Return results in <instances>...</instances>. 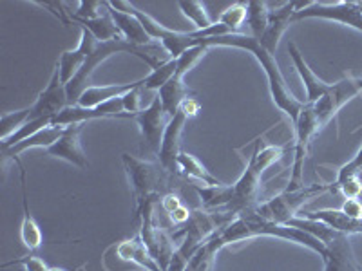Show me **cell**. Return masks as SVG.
Returning a JSON list of instances; mask_svg holds the SVG:
<instances>
[{
    "instance_id": "8",
    "label": "cell",
    "mask_w": 362,
    "mask_h": 271,
    "mask_svg": "<svg viewBox=\"0 0 362 271\" xmlns=\"http://www.w3.org/2000/svg\"><path fill=\"white\" fill-rule=\"evenodd\" d=\"M321 124L317 119L315 111H313L312 103H305V107L300 111L299 118L293 124V132H296V152H293V164H292V176H290L288 188H297L303 185V170H305L306 154L312 140L315 134L321 131Z\"/></svg>"
},
{
    "instance_id": "32",
    "label": "cell",
    "mask_w": 362,
    "mask_h": 271,
    "mask_svg": "<svg viewBox=\"0 0 362 271\" xmlns=\"http://www.w3.org/2000/svg\"><path fill=\"white\" fill-rule=\"evenodd\" d=\"M176 60H167L165 64H161L160 67H156V69L151 71V74L148 76H145L144 78V90H160L161 87L165 85V83H169L170 80L176 76Z\"/></svg>"
},
{
    "instance_id": "13",
    "label": "cell",
    "mask_w": 362,
    "mask_h": 271,
    "mask_svg": "<svg viewBox=\"0 0 362 271\" xmlns=\"http://www.w3.org/2000/svg\"><path fill=\"white\" fill-rule=\"evenodd\" d=\"M66 107H69L67 89L62 80H60V71H58V67H54L49 83L45 85L44 90H40V95L37 96V102L31 105L29 119L54 118L58 112H62Z\"/></svg>"
},
{
    "instance_id": "24",
    "label": "cell",
    "mask_w": 362,
    "mask_h": 271,
    "mask_svg": "<svg viewBox=\"0 0 362 271\" xmlns=\"http://www.w3.org/2000/svg\"><path fill=\"white\" fill-rule=\"evenodd\" d=\"M305 217L313 219V221H321L328 224L329 228H334L337 234L342 235H361L362 234V219H354L350 215H346L342 210L335 208H322L315 210V212H308Z\"/></svg>"
},
{
    "instance_id": "46",
    "label": "cell",
    "mask_w": 362,
    "mask_h": 271,
    "mask_svg": "<svg viewBox=\"0 0 362 271\" xmlns=\"http://www.w3.org/2000/svg\"><path fill=\"white\" fill-rule=\"evenodd\" d=\"M49 271H66V270H62V267H49Z\"/></svg>"
},
{
    "instance_id": "11",
    "label": "cell",
    "mask_w": 362,
    "mask_h": 271,
    "mask_svg": "<svg viewBox=\"0 0 362 271\" xmlns=\"http://www.w3.org/2000/svg\"><path fill=\"white\" fill-rule=\"evenodd\" d=\"M105 118H127L132 119L131 114L125 112L124 96L109 100L98 107H80V105H69L62 112H58L53 118L54 127H69V125H83L93 119Z\"/></svg>"
},
{
    "instance_id": "43",
    "label": "cell",
    "mask_w": 362,
    "mask_h": 271,
    "mask_svg": "<svg viewBox=\"0 0 362 271\" xmlns=\"http://www.w3.org/2000/svg\"><path fill=\"white\" fill-rule=\"evenodd\" d=\"M160 206H161V210H163L165 214L170 215L174 212V210L180 208V206H181L180 195H177V193H174V192L165 193L163 198L160 199Z\"/></svg>"
},
{
    "instance_id": "34",
    "label": "cell",
    "mask_w": 362,
    "mask_h": 271,
    "mask_svg": "<svg viewBox=\"0 0 362 271\" xmlns=\"http://www.w3.org/2000/svg\"><path fill=\"white\" fill-rule=\"evenodd\" d=\"M219 24L223 28L228 29V33H239L241 25L247 24V4L243 2H235L230 8H226L225 11L219 15L218 18Z\"/></svg>"
},
{
    "instance_id": "28",
    "label": "cell",
    "mask_w": 362,
    "mask_h": 271,
    "mask_svg": "<svg viewBox=\"0 0 362 271\" xmlns=\"http://www.w3.org/2000/svg\"><path fill=\"white\" fill-rule=\"evenodd\" d=\"M156 96L160 98L165 114L169 116V118H173V116L180 111L181 103L189 98V89H187V85L183 83V80L174 76L169 83H165V85L158 90Z\"/></svg>"
},
{
    "instance_id": "42",
    "label": "cell",
    "mask_w": 362,
    "mask_h": 271,
    "mask_svg": "<svg viewBox=\"0 0 362 271\" xmlns=\"http://www.w3.org/2000/svg\"><path fill=\"white\" fill-rule=\"evenodd\" d=\"M11 264H21V266L24 267V271H49V266H47L40 257H37V255H28L24 259L15 260V263Z\"/></svg>"
},
{
    "instance_id": "25",
    "label": "cell",
    "mask_w": 362,
    "mask_h": 271,
    "mask_svg": "<svg viewBox=\"0 0 362 271\" xmlns=\"http://www.w3.org/2000/svg\"><path fill=\"white\" fill-rule=\"evenodd\" d=\"M116 253H118V257L122 260L138 264L145 271H163L160 264L154 260L153 255L148 253L147 246L144 244L140 235H136V237L129 239V241H124V243L116 248Z\"/></svg>"
},
{
    "instance_id": "1",
    "label": "cell",
    "mask_w": 362,
    "mask_h": 271,
    "mask_svg": "<svg viewBox=\"0 0 362 271\" xmlns=\"http://www.w3.org/2000/svg\"><path fill=\"white\" fill-rule=\"evenodd\" d=\"M203 45H206V47H218V45L219 47H238V49L248 51L259 62L261 69L267 74L272 102L276 103V107L292 121V125L296 124L306 102H300L299 98H296V95L286 85V80H284L283 73H281L276 54L268 53L257 38L245 33H232L216 38H206V40H203Z\"/></svg>"
},
{
    "instance_id": "22",
    "label": "cell",
    "mask_w": 362,
    "mask_h": 271,
    "mask_svg": "<svg viewBox=\"0 0 362 271\" xmlns=\"http://www.w3.org/2000/svg\"><path fill=\"white\" fill-rule=\"evenodd\" d=\"M64 128L66 127H54V125H51V127H45L42 128V131H38L37 134L29 136L28 140L21 141V143L15 145V147L0 148V150H2V164L8 163L9 159L18 163V161H21L18 156H21L22 152H25V150H29V148H49L51 145L64 134Z\"/></svg>"
},
{
    "instance_id": "4",
    "label": "cell",
    "mask_w": 362,
    "mask_h": 271,
    "mask_svg": "<svg viewBox=\"0 0 362 271\" xmlns=\"http://www.w3.org/2000/svg\"><path fill=\"white\" fill-rule=\"evenodd\" d=\"M125 174H127L129 185L134 198V219L140 221L145 205L153 199H161L165 193H169V174L161 167L160 161L141 159V157L122 154Z\"/></svg>"
},
{
    "instance_id": "36",
    "label": "cell",
    "mask_w": 362,
    "mask_h": 271,
    "mask_svg": "<svg viewBox=\"0 0 362 271\" xmlns=\"http://www.w3.org/2000/svg\"><path fill=\"white\" fill-rule=\"evenodd\" d=\"M335 190L344 195L346 199H361L362 195V179L361 176H351L344 177L341 181H334Z\"/></svg>"
},
{
    "instance_id": "20",
    "label": "cell",
    "mask_w": 362,
    "mask_h": 271,
    "mask_svg": "<svg viewBox=\"0 0 362 271\" xmlns=\"http://www.w3.org/2000/svg\"><path fill=\"white\" fill-rule=\"evenodd\" d=\"M325 271H362L351 250L350 237L339 234L332 243L326 244Z\"/></svg>"
},
{
    "instance_id": "44",
    "label": "cell",
    "mask_w": 362,
    "mask_h": 271,
    "mask_svg": "<svg viewBox=\"0 0 362 271\" xmlns=\"http://www.w3.org/2000/svg\"><path fill=\"white\" fill-rule=\"evenodd\" d=\"M342 212L354 219H362V201L361 199H346L342 203Z\"/></svg>"
},
{
    "instance_id": "31",
    "label": "cell",
    "mask_w": 362,
    "mask_h": 271,
    "mask_svg": "<svg viewBox=\"0 0 362 271\" xmlns=\"http://www.w3.org/2000/svg\"><path fill=\"white\" fill-rule=\"evenodd\" d=\"M177 8L181 9L183 17L192 22L194 31H203V29H209L210 25L214 24V22L210 20L203 2H198V0H181V2H177Z\"/></svg>"
},
{
    "instance_id": "19",
    "label": "cell",
    "mask_w": 362,
    "mask_h": 271,
    "mask_svg": "<svg viewBox=\"0 0 362 271\" xmlns=\"http://www.w3.org/2000/svg\"><path fill=\"white\" fill-rule=\"evenodd\" d=\"M105 6H107L109 15H111L112 22L116 24L119 35H122V38L125 42H129L132 45H138V47H147V45L154 44L153 38L148 37V33L145 31L144 24L138 20V17H134L132 13L119 11L111 2H105Z\"/></svg>"
},
{
    "instance_id": "38",
    "label": "cell",
    "mask_w": 362,
    "mask_h": 271,
    "mask_svg": "<svg viewBox=\"0 0 362 271\" xmlns=\"http://www.w3.org/2000/svg\"><path fill=\"white\" fill-rule=\"evenodd\" d=\"M214 235H212V237L206 241L205 246H203V260L199 263L198 270L196 271H212L214 270V263H216V257H218V251H221L218 248V244H216Z\"/></svg>"
},
{
    "instance_id": "39",
    "label": "cell",
    "mask_w": 362,
    "mask_h": 271,
    "mask_svg": "<svg viewBox=\"0 0 362 271\" xmlns=\"http://www.w3.org/2000/svg\"><path fill=\"white\" fill-rule=\"evenodd\" d=\"M141 85H144V83H141ZM141 85L134 87V89L129 90L127 95L124 96L125 112L131 114L132 119H134V116L138 114V112L144 111V109H141V95H144V87Z\"/></svg>"
},
{
    "instance_id": "3",
    "label": "cell",
    "mask_w": 362,
    "mask_h": 271,
    "mask_svg": "<svg viewBox=\"0 0 362 271\" xmlns=\"http://www.w3.org/2000/svg\"><path fill=\"white\" fill-rule=\"evenodd\" d=\"M283 156L284 147H277V145L255 147L243 174L232 185V201L230 205L226 206V214H230L232 217H238V215L250 212L257 206L263 174L267 172V169H270L272 164L283 159Z\"/></svg>"
},
{
    "instance_id": "12",
    "label": "cell",
    "mask_w": 362,
    "mask_h": 271,
    "mask_svg": "<svg viewBox=\"0 0 362 271\" xmlns=\"http://www.w3.org/2000/svg\"><path fill=\"white\" fill-rule=\"evenodd\" d=\"M357 95H361L357 78H344L337 83H332L328 92L322 98L317 100L315 103H312V107L315 111V116L319 119L321 127L329 124L337 116V112L344 107L346 103L354 100Z\"/></svg>"
},
{
    "instance_id": "37",
    "label": "cell",
    "mask_w": 362,
    "mask_h": 271,
    "mask_svg": "<svg viewBox=\"0 0 362 271\" xmlns=\"http://www.w3.org/2000/svg\"><path fill=\"white\" fill-rule=\"evenodd\" d=\"M102 9H105V2H98V0H82L78 2V9L71 18H82V20H90L102 15Z\"/></svg>"
},
{
    "instance_id": "21",
    "label": "cell",
    "mask_w": 362,
    "mask_h": 271,
    "mask_svg": "<svg viewBox=\"0 0 362 271\" xmlns=\"http://www.w3.org/2000/svg\"><path fill=\"white\" fill-rule=\"evenodd\" d=\"M18 169H21V188H22V210H24V215H22L21 222V239L22 244L28 248L29 251H37L38 248L44 243V235H42L40 226L35 221V217L31 215V210H29V199H28V186H25V170L24 164L18 161Z\"/></svg>"
},
{
    "instance_id": "41",
    "label": "cell",
    "mask_w": 362,
    "mask_h": 271,
    "mask_svg": "<svg viewBox=\"0 0 362 271\" xmlns=\"http://www.w3.org/2000/svg\"><path fill=\"white\" fill-rule=\"evenodd\" d=\"M33 4L42 9H47V11H49L54 18H58V20L62 22L64 25H69L71 22H73L64 2H33Z\"/></svg>"
},
{
    "instance_id": "17",
    "label": "cell",
    "mask_w": 362,
    "mask_h": 271,
    "mask_svg": "<svg viewBox=\"0 0 362 271\" xmlns=\"http://www.w3.org/2000/svg\"><path fill=\"white\" fill-rule=\"evenodd\" d=\"M96 38L87 31V29H82V37H80V44L76 49L71 51H64L58 58L57 67L60 71V80H62L64 85H69L73 82V78L76 74L82 71L83 64H86L87 56H89V51L95 44Z\"/></svg>"
},
{
    "instance_id": "16",
    "label": "cell",
    "mask_w": 362,
    "mask_h": 271,
    "mask_svg": "<svg viewBox=\"0 0 362 271\" xmlns=\"http://www.w3.org/2000/svg\"><path fill=\"white\" fill-rule=\"evenodd\" d=\"M296 13V2H283V4H277L276 9H270L267 29H264V33L261 35V38H257L259 44L263 45L268 53L276 54L279 40L283 38V35L286 33V29L290 28V24H293Z\"/></svg>"
},
{
    "instance_id": "14",
    "label": "cell",
    "mask_w": 362,
    "mask_h": 271,
    "mask_svg": "<svg viewBox=\"0 0 362 271\" xmlns=\"http://www.w3.org/2000/svg\"><path fill=\"white\" fill-rule=\"evenodd\" d=\"M82 128L83 125H69V127L64 128V134L49 148H45L47 156L54 157V159L66 161V163L73 164V167H78L82 170L89 169V159H87L86 152H83L82 141H80Z\"/></svg>"
},
{
    "instance_id": "18",
    "label": "cell",
    "mask_w": 362,
    "mask_h": 271,
    "mask_svg": "<svg viewBox=\"0 0 362 271\" xmlns=\"http://www.w3.org/2000/svg\"><path fill=\"white\" fill-rule=\"evenodd\" d=\"M288 53L290 58H292L293 67H296L297 74H299L300 82H303V85H305L306 89V103H315L317 100L322 98V96L328 92L332 83L322 82V80L310 69L308 62H306L305 56L300 54L299 47H297L293 42H288Z\"/></svg>"
},
{
    "instance_id": "29",
    "label": "cell",
    "mask_w": 362,
    "mask_h": 271,
    "mask_svg": "<svg viewBox=\"0 0 362 271\" xmlns=\"http://www.w3.org/2000/svg\"><path fill=\"white\" fill-rule=\"evenodd\" d=\"M194 190L202 199V206L206 212H225L232 201V185L221 186H199L194 185Z\"/></svg>"
},
{
    "instance_id": "35",
    "label": "cell",
    "mask_w": 362,
    "mask_h": 271,
    "mask_svg": "<svg viewBox=\"0 0 362 271\" xmlns=\"http://www.w3.org/2000/svg\"><path fill=\"white\" fill-rule=\"evenodd\" d=\"M209 49L210 47H206V45H194V47H190V49H187L185 53L181 54V56L176 60L177 64L176 78L180 80L185 78V74L189 73L190 69H194V67L198 66L199 60L209 53Z\"/></svg>"
},
{
    "instance_id": "40",
    "label": "cell",
    "mask_w": 362,
    "mask_h": 271,
    "mask_svg": "<svg viewBox=\"0 0 362 271\" xmlns=\"http://www.w3.org/2000/svg\"><path fill=\"white\" fill-rule=\"evenodd\" d=\"M361 172H362V145L357 150V154H355L348 163L342 164L341 169H339L335 181H341L344 179V177H351V176H361Z\"/></svg>"
},
{
    "instance_id": "23",
    "label": "cell",
    "mask_w": 362,
    "mask_h": 271,
    "mask_svg": "<svg viewBox=\"0 0 362 271\" xmlns=\"http://www.w3.org/2000/svg\"><path fill=\"white\" fill-rule=\"evenodd\" d=\"M144 78L138 80V82L132 83H112V85H89L82 95H80L78 103L80 107H98L102 103L109 102V100L119 98V96H125L129 90H132L134 87L141 85Z\"/></svg>"
},
{
    "instance_id": "47",
    "label": "cell",
    "mask_w": 362,
    "mask_h": 271,
    "mask_svg": "<svg viewBox=\"0 0 362 271\" xmlns=\"http://www.w3.org/2000/svg\"><path fill=\"white\" fill-rule=\"evenodd\" d=\"M357 83H358V89H361V92H362V78H357Z\"/></svg>"
},
{
    "instance_id": "26",
    "label": "cell",
    "mask_w": 362,
    "mask_h": 271,
    "mask_svg": "<svg viewBox=\"0 0 362 271\" xmlns=\"http://www.w3.org/2000/svg\"><path fill=\"white\" fill-rule=\"evenodd\" d=\"M177 172L181 176H185L187 179L190 181H196V183H202L203 186H221L225 185L223 181H219L218 177H214L209 170L199 163L192 154L189 152H183L181 150L180 157H177Z\"/></svg>"
},
{
    "instance_id": "30",
    "label": "cell",
    "mask_w": 362,
    "mask_h": 271,
    "mask_svg": "<svg viewBox=\"0 0 362 271\" xmlns=\"http://www.w3.org/2000/svg\"><path fill=\"white\" fill-rule=\"evenodd\" d=\"M268 17H270V4L268 2H259V0L247 2V25L250 29L248 35L254 38H261L268 25Z\"/></svg>"
},
{
    "instance_id": "27",
    "label": "cell",
    "mask_w": 362,
    "mask_h": 271,
    "mask_svg": "<svg viewBox=\"0 0 362 271\" xmlns=\"http://www.w3.org/2000/svg\"><path fill=\"white\" fill-rule=\"evenodd\" d=\"M73 22L80 24V28L87 29L93 37L98 42H111V40H119L122 35H119L118 28L112 22L111 15L107 11V6H105V11L96 18H90V20H82V18H71Z\"/></svg>"
},
{
    "instance_id": "2",
    "label": "cell",
    "mask_w": 362,
    "mask_h": 271,
    "mask_svg": "<svg viewBox=\"0 0 362 271\" xmlns=\"http://www.w3.org/2000/svg\"><path fill=\"white\" fill-rule=\"evenodd\" d=\"M255 237H276L288 241V243H296L299 246L308 248L310 251L317 253L321 259L326 257V246L315 239L313 235L306 234V231L299 230V228H292L288 224H277V222L267 221V219L259 217L254 210L245 212V214L238 215L232 219L225 228L214 235V241L218 244L219 250L230 246L235 243H243V241H250Z\"/></svg>"
},
{
    "instance_id": "33",
    "label": "cell",
    "mask_w": 362,
    "mask_h": 271,
    "mask_svg": "<svg viewBox=\"0 0 362 271\" xmlns=\"http://www.w3.org/2000/svg\"><path fill=\"white\" fill-rule=\"evenodd\" d=\"M31 116V107L21 109L15 112H2L0 116V141L8 140L9 136H13L21 127H24L29 121Z\"/></svg>"
},
{
    "instance_id": "7",
    "label": "cell",
    "mask_w": 362,
    "mask_h": 271,
    "mask_svg": "<svg viewBox=\"0 0 362 271\" xmlns=\"http://www.w3.org/2000/svg\"><path fill=\"white\" fill-rule=\"evenodd\" d=\"M160 199H153V201H148L145 205L144 212L140 215V237L144 241V244L147 246L148 253L153 255L154 260L161 266V270L167 271L169 267L170 259H173L174 248L173 239L167 235V231L161 228L160 222L156 221V214H154V210H156V205Z\"/></svg>"
},
{
    "instance_id": "15",
    "label": "cell",
    "mask_w": 362,
    "mask_h": 271,
    "mask_svg": "<svg viewBox=\"0 0 362 271\" xmlns=\"http://www.w3.org/2000/svg\"><path fill=\"white\" fill-rule=\"evenodd\" d=\"M187 119H189V114H187L183 109H180V111L170 118L169 125L165 128L163 140H161L158 161H160L161 167H163L169 174H173V176L177 172V157H180L181 154V134H183Z\"/></svg>"
},
{
    "instance_id": "9",
    "label": "cell",
    "mask_w": 362,
    "mask_h": 271,
    "mask_svg": "<svg viewBox=\"0 0 362 271\" xmlns=\"http://www.w3.org/2000/svg\"><path fill=\"white\" fill-rule=\"evenodd\" d=\"M303 18H325V20H334L342 25L354 28L362 33V8L361 2H310L306 8L296 13L293 22L303 20Z\"/></svg>"
},
{
    "instance_id": "5",
    "label": "cell",
    "mask_w": 362,
    "mask_h": 271,
    "mask_svg": "<svg viewBox=\"0 0 362 271\" xmlns=\"http://www.w3.org/2000/svg\"><path fill=\"white\" fill-rule=\"evenodd\" d=\"M326 192H335L334 183H313V185H300L297 188H284L276 198L255 206L254 212L267 221L286 224L290 219L297 217L300 206H305L306 203Z\"/></svg>"
},
{
    "instance_id": "6",
    "label": "cell",
    "mask_w": 362,
    "mask_h": 271,
    "mask_svg": "<svg viewBox=\"0 0 362 271\" xmlns=\"http://www.w3.org/2000/svg\"><path fill=\"white\" fill-rule=\"evenodd\" d=\"M111 4L115 6L116 9H119V11L132 13L134 17H138V20L144 24L148 37L153 38L154 42H158V44L169 53V56L173 58V60H177L181 54L185 53L187 49H190V47H194V45H203V40H205V38L202 37V31H194V29L192 31H174V29L165 28V25L160 24L156 18H153L151 15H147L145 11L136 8L132 2L118 0V2H111Z\"/></svg>"
},
{
    "instance_id": "45",
    "label": "cell",
    "mask_w": 362,
    "mask_h": 271,
    "mask_svg": "<svg viewBox=\"0 0 362 271\" xmlns=\"http://www.w3.org/2000/svg\"><path fill=\"white\" fill-rule=\"evenodd\" d=\"M190 214H192V212H190V210L187 208V206L181 205L180 208L174 210V212H173V214L169 215V217H170V221L174 222V224L185 226V224H187V221H189V219H190Z\"/></svg>"
},
{
    "instance_id": "10",
    "label": "cell",
    "mask_w": 362,
    "mask_h": 271,
    "mask_svg": "<svg viewBox=\"0 0 362 271\" xmlns=\"http://www.w3.org/2000/svg\"><path fill=\"white\" fill-rule=\"evenodd\" d=\"M134 121L138 124V127H140L145 152L151 154V156H156L158 159L165 128H167V125H169L170 121V118L165 114L163 107H161L160 98L154 96L153 102L148 103L144 111L138 112V114L134 116Z\"/></svg>"
}]
</instances>
